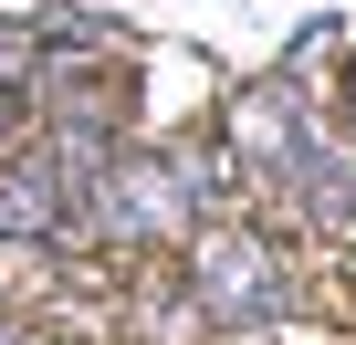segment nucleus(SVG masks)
I'll return each instance as SVG.
<instances>
[{
  "label": "nucleus",
  "mask_w": 356,
  "mask_h": 345,
  "mask_svg": "<svg viewBox=\"0 0 356 345\" xmlns=\"http://www.w3.org/2000/svg\"><path fill=\"white\" fill-rule=\"evenodd\" d=\"M178 283H189V303H200L210 345H273V335L304 314V283H293L283 241H273V230H252L241 210L189 230V262H178Z\"/></svg>",
  "instance_id": "nucleus-2"
},
{
  "label": "nucleus",
  "mask_w": 356,
  "mask_h": 345,
  "mask_svg": "<svg viewBox=\"0 0 356 345\" xmlns=\"http://www.w3.org/2000/svg\"><path fill=\"white\" fill-rule=\"evenodd\" d=\"M32 84H42V32L0 22V94H32Z\"/></svg>",
  "instance_id": "nucleus-5"
},
{
  "label": "nucleus",
  "mask_w": 356,
  "mask_h": 345,
  "mask_svg": "<svg viewBox=\"0 0 356 345\" xmlns=\"http://www.w3.org/2000/svg\"><path fill=\"white\" fill-rule=\"evenodd\" d=\"M0 345H32V335H22V324H0Z\"/></svg>",
  "instance_id": "nucleus-7"
},
{
  "label": "nucleus",
  "mask_w": 356,
  "mask_h": 345,
  "mask_svg": "<svg viewBox=\"0 0 356 345\" xmlns=\"http://www.w3.org/2000/svg\"><path fill=\"white\" fill-rule=\"evenodd\" d=\"M220 146H231V167H241L304 241H356V136L293 74L241 84L220 105Z\"/></svg>",
  "instance_id": "nucleus-1"
},
{
  "label": "nucleus",
  "mask_w": 356,
  "mask_h": 345,
  "mask_svg": "<svg viewBox=\"0 0 356 345\" xmlns=\"http://www.w3.org/2000/svg\"><path fill=\"white\" fill-rule=\"evenodd\" d=\"M0 241H42V251H95L84 241V189H63V167L42 146L0 157Z\"/></svg>",
  "instance_id": "nucleus-4"
},
{
  "label": "nucleus",
  "mask_w": 356,
  "mask_h": 345,
  "mask_svg": "<svg viewBox=\"0 0 356 345\" xmlns=\"http://www.w3.org/2000/svg\"><path fill=\"white\" fill-rule=\"evenodd\" d=\"M335 115H346V136H356V53H346V105H335Z\"/></svg>",
  "instance_id": "nucleus-6"
},
{
  "label": "nucleus",
  "mask_w": 356,
  "mask_h": 345,
  "mask_svg": "<svg viewBox=\"0 0 356 345\" xmlns=\"http://www.w3.org/2000/svg\"><path fill=\"white\" fill-rule=\"evenodd\" d=\"M189 230H200V199H189V178H178V157L126 136L105 157V178L84 189V241L95 251H178Z\"/></svg>",
  "instance_id": "nucleus-3"
}]
</instances>
